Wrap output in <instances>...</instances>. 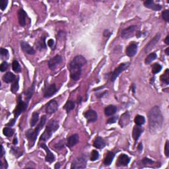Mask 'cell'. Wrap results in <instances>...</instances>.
Wrapping results in <instances>:
<instances>
[{"instance_id":"6da1fadb","label":"cell","mask_w":169,"mask_h":169,"mask_svg":"<svg viewBox=\"0 0 169 169\" xmlns=\"http://www.w3.org/2000/svg\"><path fill=\"white\" fill-rule=\"evenodd\" d=\"M149 127L151 133H155L161 130L163 123V117L161 109L158 106H155L148 112Z\"/></svg>"},{"instance_id":"7a4b0ae2","label":"cell","mask_w":169,"mask_h":169,"mask_svg":"<svg viewBox=\"0 0 169 169\" xmlns=\"http://www.w3.org/2000/svg\"><path fill=\"white\" fill-rule=\"evenodd\" d=\"M87 64V59L81 55H76L69 64L70 76L73 81H78L81 77V68Z\"/></svg>"},{"instance_id":"3957f363","label":"cell","mask_w":169,"mask_h":169,"mask_svg":"<svg viewBox=\"0 0 169 169\" xmlns=\"http://www.w3.org/2000/svg\"><path fill=\"white\" fill-rule=\"evenodd\" d=\"M46 122V116H42L41 119V121L39 122V124H38V126L36 127V128H35L34 130L29 129V130H28L26 132L25 135L30 143V147H32L34 145L38 135H39V133L40 132V131L41 130V129H42L44 126L45 125Z\"/></svg>"},{"instance_id":"277c9868","label":"cell","mask_w":169,"mask_h":169,"mask_svg":"<svg viewBox=\"0 0 169 169\" xmlns=\"http://www.w3.org/2000/svg\"><path fill=\"white\" fill-rule=\"evenodd\" d=\"M59 128V123L54 120H51L46 126L44 133L40 137V141H46L52 137L53 133Z\"/></svg>"},{"instance_id":"5b68a950","label":"cell","mask_w":169,"mask_h":169,"mask_svg":"<svg viewBox=\"0 0 169 169\" xmlns=\"http://www.w3.org/2000/svg\"><path fill=\"white\" fill-rule=\"evenodd\" d=\"M28 107V103L26 102H24L22 101V97L21 95H19L18 97V100H17V105L15 108L14 110V118L10 121L9 123L7 124V126H12L14 125L15 122H16L17 118L19 117L20 114H21L22 113L24 112Z\"/></svg>"},{"instance_id":"8992f818","label":"cell","mask_w":169,"mask_h":169,"mask_svg":"<svg viewBox=\"0 0 169 169\" xmlns=\"http://www.w3.org/2000/svg\"><path fill=\"white\" fill-rule=\"evenodd\" d=\"M87 166V157L82 155L75 159L72 164L71 168H84Z\"/></svg>"},{"instance_id":"52a82bcc","label":"cell","mask_w":169,"mask_h":169,"mask_svg":"<svg viewBox=\"0 0 169 169\" xmlns=\"http://www.w3.org/2000/svg\"><path fill=\"white\" fill-rule=\"evenodd\" d=\"M130 66V63H123L121 64L117 68H116V70L113 72L110 75V81L112 82L115 81V80L119 76L120 74L122 72H123L124 71H125L127 68H128Z\"/></svg>"},{"instance_id":"ba28073f","label":"cell","mask_w":169,"mask_h":169,"mask_svg":"<svg viewBox=\"0 0 169 169\" xmlns=\"http://www.w3.org/2000/svg\"><path fill=\"white\" fill-rule=\"evenodd\" d=\"M137 30V26L132 25L130 26L128 28H124V30H122L121 32V37L124 39H128L130 38L133 37L135 34V32Z\"/></svg>"},{"instance_id":"9c48e42d","label":"cell","mask_w":169,"mask_h":169,"mask_svg":"<svg viewBox=\"0 0 169 169\" xmlns=\"http://www.w3.org/2000/svg\"><path fill=\"white\" fill-rule=\"evenodd\" d=\"M160 38H161V34L160 33H157V34L155 35V36L153 37L149 41V42L147 44L145 47V53H149L150 51L152 50V49L155 47V46L157 45L158 42H159Z\"/></svg>"},{"instance_id":"30bf717a","label":"cell","mask_w":169,"mask_h":169,"mask_svg":"<svg viewBox=\"0 0 169 169\" xmlns=\"http://www.w3.org/2000/svg\"><path fill=\"white\" fill-rule=\"evenodd\" d=\"M41 147L45 150L46 152V155L45 157V161L48 163H52L55 161V157L53 153L51 152V151L49 149V148L46 145L45 143H42L41 144Z\"/></svg>"},{"instance_id":"8fae6325","label":"cell","mask_w":169,"mask_h":169,"mask_svg":"<svg viewBox=\"0 0 169 169\" xmlns=\"http://www.w3.org/2000/svg\"><path fill=\"white\" fill-rule=\"evenodd\" d=\"M58 108V104L55 100H52L46 104V112L48 114H53L56 112Z\"/></svg>"},{"instance_id":"7c38bea8","label":"cell","mask_w":169,"mask_h":169,"mask_svg":"<svg viewBox=\"0 0 169 169\" xmlns=\"http://www.w3.org/2000/svg\"><path fill=\"white\" fill-rule=\"evenodd\" d=\"M62 60H63V59H62V57L61 55H55L54 57L51 58L48 62L49 68H50V70H53V69H54L57 65H59V64L62 62Z\"/></svg>"},{"instance_id":"4fadbf2b","label":"cell","mask_w":169,"mask_h":169,"mask_svg":"<svg viewBox=\"0 0 169 169\" xmlns=\"http://www.w3.org/2000/svg\"><path fill=\"white\" fill-rule=\"evenodd\" d=\"M130 161V158L125 154H122L118 159L116 166H126L128 165Z\"/></svg>"},{"instance_id":"5bb4252c","label":"cell","mask_w":169,"mask_h":169,"mask_svg":"<svg viewBox=\"0 0 169 169\" xmlns=\"http://www.w3.org/2000/svg\"><path fill=\"white\" fill-rule=\"evenodd\" d=\"M57 91L56 86L54 83L51 84L45 89L44 93V97L45 98L51 97Z\"/></svg>"},{"instance_id":"9a60e30c","label":"cell","mask_w":169,"mask_h":169,"mask_svg":"<svg viewBox=\"0 0 169 169\" xmlns=\"http://www.w3.org/2000/svg\"><path fill=\"white\" fill-rule=\"evenodd\" d=\"M21 49L23 50V52L25 54H30V55H34L36 52H35L34 49L33 48L32 46H30V44L27 43V42L24 41L21 42Z\"/></svg>"},{"instance_id":"2e32d148","label":"cell","mask_w":169,"mask_h":169,"mask_svg":"<svg viewBox=\"0 0 169 169\" xmlns=\"http://www.w3.org/2000/svg\"><path fill=\"white\" fill-rule=\"evenodd\" d=\"M84 116L89 122H94L97 120L98 116L96 111L89 110L84 114Z\"/></svg>"},{"instance_id":"e0dca14e","label":"cell","mask_w":169,"mask_h":169,"mask_svg":"<svg viewBox=\"0 0 169 169\" xmlns=\"http://www.w3.org/2000/svg\"><path fill=\"white\" fill-rule=\"evenodd\" d=\"M144 5L145 7L151 9L153 11H160L162 9V7L159 4H157L153 0H147L144 2Z\"/></svg>"},{"instance_id":"ac0fdd59","label":"cell","mask_w":169,"mask_h":169,"mask_svg":"<svg viewBox=\"0 0 169 169\" xmlns=\"http://www.w3.org/2000/svg\"><path fill=\"white\" fill-rule=\"evenodd\" d=\"M137 51V44L133 42V43L130 44L126 48V52L127 55L129 57H133L136 54Z\"/></svg>"},{"instance_id":"d6986e66","label":"cell","mask_w":169,"mask_h":169,"mask_svg":"<svg viewBox=\"0 0 169 169\" xmlns=\"http://www.w3.org/2000/svg\"><path fill=\"white\" fill-rule=\"evenodd\" d=\"M143 132V129L141 128V126L136 125L133 127V131H132V137L134 139L135 141H137L139 139V137L141 133Z\"/></svg>"},{"instance_id":"ffe728a7","label":"cell","mask_w":169,"mask_h":169,"mask_svg":"<svg viewBox=\"0 0 169 169\" xmlns=\"http://www.w3.org/2000/svg\"><path fill=\"white\" fill-rule=\"evenodd\" d=\"M27 15L23 9H20L18 11V20L19 24L21 26H25L26 24V18Z\"/></svg>"},{"instance_id":"44dd1931","label":"cell","mask_w":169,"mask_h":169,"mask_svg":"<svg viewBox=\"0 0 169 169\" xmlns=\"http://www.w3.org/2000/svg\"><path fill=\"white\" fill-rule=\"evenodd\" d=\"M79 142V135L77 134H73L68 137L67 141V146L68 147L72 148L73 146L76 145Z\"/></svg>"},{"instance_id":"7402d4cb","label":"cell","mask_w":169,"mask_h":169,"mask_svg":"<svg viewBox=\"0 0 169 169\" xmlns=\"http://www.w3.org/2000/svg\"><path fill=\"white\" fill-rule=\"evenodd\" d=\"M93 146L95 148L101 149L104 148L106 146V142L101 137H97L95 139V141H93Z\"/></svg>"},{"instance_id":"603a6c76","label":"cell","mask_w":169,"mask_h":169,"mask_svg":"<svg viewBox=\"0 0 169 169\" xmlns=\"http://www.w3.org/2000/svg\"><path fill=\"white\" fill-rule=\"evenodd\" d=\"M129 122H130V114H129L128 112H125L121 116L119 124L121 127L124 128L126 125H128Z\"/></svg>"},{"instance_id":"cb8c5ba5","label":"cell","mask_w":169,"mask_h":169,"mask_svg":"<svg viewBox=\"0 0 169 169\" xmlns=\"http://www.w3.org/2000/svg\"><path fill=\"white\" fill-rule=\"evenodd\" d=\"M15 79H16V77H15V75L11 72H7L5 73L3 77V81L7 83H13Z\"/></svg>"},{"instance_id":"d4e9b609","label":"cell","mask_w":169,"mask_h":169,"mask_svg":"<svg viewBox=\"0 0 169 169\" xmlns=\"http://www.w3.org/2000/svg\"><path fill=\"white\" fill-rule=\"evenodd\" d=\"M115 157V153L113 152H108L106 156L104 158V164L105 166H109L112 164L114 158Z\"/></svg>"},{"instance_id":"484cf974","label":"cell","mask_w":169,"mask_h":169,"mask_svg":"<svg viewBox=\"0 0 169 169\" xmlns=\"http://www.w3.org/2000/svg\"><path fill=\"white\" fill-rule=\"evenodd\" d=\"M117 108L116 106L114 105H109L106 106L104 109V114L107 116H110L114 115L116 112Z\"/></svg>"},{"instance_id":"4316f807","label":"cell","mask_w":169,"mask_h":169,"mask_svg":"<svg viewBox=\"0 0 169 169\" xmlns=\"http://www.w3.org/2000/svg\"><path fill=\"white\" fill-rule=\"evenodd\" d=\"M34 83H33L32 85H31L29 88L25 92V96H26V100L28 102L30 101V99L32 98L33 93L34 92Z\"/></svg>"},{"instance_id":"83f0119b","label":"cell","mask_w":169,"mask_h":169,"mask_svg":"<svg viewBox=\"0 0 169 169\" xmlns=\"http://www.w3.org/2000/svg\"><path fill=\"white\" fill-rule=\"evenodd\" d=\"M39 113L37 112H34L32 113V118L30 119V127H34L36 126V124H37V122H39Z\"/></svg>"},{"instance_id":"f1b7e54d","label":"cell","mask_w":169,"mask_h":169,"mask_svg":"<svg viewBox=\"0 0 169 169\" xmlns=\"http://www.w3.org/2000/svg\"><path fill=\"white\" fill-rule=\"evenodd\" d=\"M75 107V103L72 101H68L64 106V108L67 111V112H70L73 109H74Z\"/></svg>"},{"instance_id":"f546056e","label":"cell","mask_w":169,"mask_h":169,"mask_svg":"<svg viewBox=\"0 0 169 169\" xmlns=\"http://www.w3.org/2000/svg\"><path fill=\"white\" fill-rule=\"evenodd\" d=\"M134 122L136 125H138V126H142L144 124H145V119L144 116L141 115H136V116H135V119H134Z\"/></svg>"},{"instance_id":"4dcf8cb0","label":"cell","mask_w":169,"mask_h":169,"mask_svg":"<svg viewBox=\"0 0 169 169\" xmlns=\"http://www.w3.org/2000/svg\"><path fill=\"white\" fill-rule=\"evenodd\" d=\"M36 46L37 48L40 50H42L44 48H46V45L45 43V37H41V39H39V41L37 42Z\"/></svg>"},{"instance_id":"1f68e13d","label":"cell","mask_w":169,"mask_h":169,"mask_svg":"<svg viewBox=\"0 0 169 169\" xmlns=\"http://www.w3.org/2000/svg\"><path fill=\"white\" fill-rule=\"evenodd\" d=\"M19 77L13 81V84H11V91H12L13 93H16L19 90Z\"/></svg>"},{"instance_id":"d6a6232c","label":"cell","mask_w":169,"mask_h":169,"mask_svg":"<svg viewBox=\"0 0 169 169\" xmlns=\"http://www.w3.org/2000/svg\"><path fill=\"white\" fill-rule=\"evenodd\" d=\"M157 55L156 54V53L153 52V53H151L150 54H149L147 56L145 62L146 64H149L151 62H152L153 60H155V59L157 58Z\"/></svg>"},{"instance_id":"836d02e7","label":"cell","mask_w":169,"mask_h":169,"mask_svg":"<svg viewBox=\"0 0 169 169\" xmlns=\"http://www.w3.org/2000/svg\"><path fill=\"white\" fill-rule=\"evenodd\" d=\"M161 80L165 83L166 84H169V70L168 69H166L165 72L163 75L161 76Z\"/></svg>"},{"instance_id":"e575fe53","label":"cell","mask_w":169,"mask_h":169,"mask_svg":"<svg viewBox=\"0 0 169 169\" xmlns=\"http://www.w3.org/2000/svg\"><path fill=\"white\" fill-rule=\"evenodd\" d=\"M3 133L6 137H11L13 135V133H14V131H13L12 128H7V127H5L3 130Z\"/></svg>"},{"instance_id":"d590c367","label":"cell","mask_w":169,"mask_h":169,"mask_svg":"<svg viewBox=\"0 0 169 169\" xmlns=\"http://www.w3.org/2000/svg\"><path fill=\"white\" fill-rule=\"evenodd\" d=\"M162 70V66L159 64L155 63L153 64L152 67V73L153 74H156V73L160 72Z\"/></svg>"},{"instance_id":"8d00e7d4","label":"cell","mask_w":169,"mask_h":169,"mask_svg":"<svg viewBox=\"0 0 169 169\" xmlns=\"http://www.w3.org/2000/svg\"><path fill=\"white\" fill-rule=\"evenodd\" d=\"M99 153L96 150H93L92 152H91V157H90V160L91 161H95L99 159Z\"/></svg>"},{"instance_id":"74e56055","label":"cell","mask_w":169,"mask_h":169,"mask_svg":"<svg viewBox=\"0 0 169 169\" xmlns=\"http://www.w3.org/2000/svg\"><path fill=\"white\" fill-rule=\"evenodd\" d=\"M12 68H13V71H14V72H15L18 73V72H21V67H20L19 62L16 60L13 61V64H12Z\"/></svg>"},{"instance_id":"f35d334b","label":"cell","mask_w":169,"mask_h":169,"mask_svg":"<svg viewBox=\"0 0 169 169\" xmlns=\"http://www.w3.org/2000/svg\"><path fill=\"white\" fill-rule=\"evenodd\" d=\"M8 4V1L7 0H1L0 1V8L2 11H4L7 7V5Z\"/></svg>"},{"instance_id":"ab89813d","label":"cell","mask_w":169,"mask_h":169,"mask_svg":"<svg viewBox=\"0 0 169 169\" xmlns=\"http://www.w3.org/2000/svg\"><path fill=\"white\" fill-rule=\"evenodd\" d=\"M162 15H163V19L166 22H168L169 21V11L166 9L162 13Z\"/></svg>"},{"instance_id":"60d3db41","label":"cell","mask_w":169,"mask_h":169,"mask_svg":"<svg viewBox=\"0 0 169 169\" xmlns=\"http://www.w3.org/2000/svg\"><path fill=\"white\" fill-rule=\"evenodd\" d=\"M64 147V141H60L59 142V143H57L55 144V145H54V148L56 150H61Z\"/></svg>"},{"instance_id":"b9f144b4","label":"cell","mask_w":169,"mask_h":169,"mask_svg":"<svg viewBox=\"0 0 169 169\" xmlns=\"http://www.w3.org/2000/svg\"><path fill=\"white\" fill-rule=\"evenodd\" d=\"M7 68H8L7 63L6 62H3V63L1 64V66H0V70H1V72H5V70H7Z\"/></svg>"},{"instance_id":"7bdbcfd3","label":"cell","mask_w":169,"mask_h":169,"mask_svg":"<svg viewBox=\"0 0 169 169\" xmlns=\"http://www.w3.org/2000/svg\"><path fill=\"white\" fill-rule=\"evenodd\" d=\"M164 153H165V155L166 157H169V142L168 140L166 141L165 147H164Z\"/></svg>"},{"instance_id":"ee69618b","label":"cell","mask_w":169,"mask_h":169,"mask_svg":"<svg viewBox=\"0 0 169 169\" xmlns=\"http://www.w3.org/2000/svg\"><path fill=\"white\" fill-rule=\"evenodd\" d=\"M0 52H1V55L2 56H4V57H6L8 55V50H7L5 48H1V50H0Z\"/></svg>"},{"instance_id":"f6af8a7d","label":"cell","mask_w":169,"mask_h":169,"mask_svg":"<svg viewBox=\"0 0 169 169\" xmlns=\"http://www.w3.org/2000/svg\"><path fill=\"white\" fill-rule=\"evenodd\" d=\"M142 163L145 164H153V161L150 159H148V158H144L142 161Z\"/></svg>"},{"instance_id":"bcb514c9","label":"cell","mask_w":169,"mask_h":169,"mask_svg":"<svg viewBox=\"0 0 169 169\" xmlns=\"http://www.w3.org/2000/svg\"><path fill=\"white\" fill-rule=\"evenodd\" d=\"M118 120L117 116H113L111 118L108 119L107 120V124H114L115 123L116 120Z\"/></svg>"},{"instance_id":"7dc6e473","label":"cell","mask_w":169,"mask_h":169,"mask_svg":"<svg viewBox=\"0 0 169 169\" xmlns=\"http://www.w3.org/2000/svg\"><path fill=\"white\" fill-rule=\"evenodd\" d=\"M48 45L50 46V48H52L54 45V41L53 39H49L48 41Z\"/></svg>"},{"instance_id":"c3c4849f","label":"cell","mask_w":169,"mask_h":169,"mask_svg":"<svg viewBox=\"0 0 169 169\" xmlns=\"http://www.w3.org/2000/svg\"><path fill=\"white\" fill-rule=\"evenodd\" d=\"M137 150H138L139 152H141V151L143 150V145H142L141 143H140L139 144L138 147H137Z\"/></svg>"},{"instance_id":"681fc988","label":"cell","mask_w":169,"mask_h":169,"mask_svg":"<svg viewBox=\"0 0 169 169\" xmlns=\"http://www.w3.org/2000/svg\"><path fill=\"white\" fill-rule=\"evenodd\" d=\"M5 154V151H4V149H3V145H1V157H2Z\"/></svg>"},{"instance_id":"f907efd6","label":"cell","mask_w":169,"mask_h":169,"mask_svg":"<svg viewBox=\"0 0 169 169\" xmlns=\"http://www.w3.org/2000/svg\"><path fill=\"white\" fill-rule=\"evenodd\" d=\"M168 39H169V36H168H168L166 37V39H165V40H164V42H165V43H166V44H167V45H168V44H169V41H168Z\"/></svg>"},{"instance_id":"816d5d0a","label":"cell","mask_w":169,"mask_h":169,"mask_svg":"<svg viewBox=\"0 0 169 169\" xmlns=\"http://www.w3.org/2000/svg\"><path fill=\"white\" fill-rule=\"evenodd\" d=\"M54 168H60V164H59V163H56V164H55V166H54Z\"/></svg>"},{"instance_id":"f5cc1de1","label":"cell","mask_w":169,"mask_h":169,"mask_svg":"<svg viewBox=\"0 0 169 169\" xmlns=\"http://www.w3.org/2000/svg\"><path fill=\"white\" fill-rule=\"evenodd\" d=\"M13 144H14V145H17V139L16 137H15L14 140H13Z\"/></svg>"},{"instance_id":"db71d44e","label":"cell","mask_w":169,"mask_h":169,"mask_svg":"<svg viewBox=\"0 0 169 169\" xmlns=\"http://www.w3.org/2000/svg\"><path fill=\"white\" fill-rule=\"evenodd\" d=\"M168 50H169V48H167L165 50V53H166V54L167 55H169V52H168Z\"/></svg>"}]
</instances>
